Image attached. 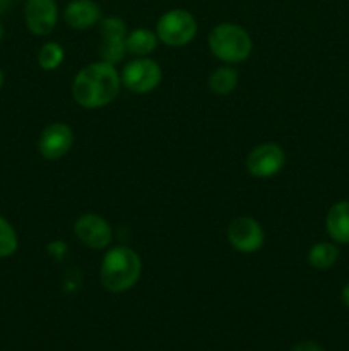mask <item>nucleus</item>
I'll return each mask as SVG.
<instances>
[{
	"label": "nucleus",
	"instance_id": "10",
	"mask_svg": "<svg viewBox=\"0 0 349 351\" xmlns=\"http://www.w3.org/2000/svg\"><path fill=\"white\" fill-rule=\"evenodd\" d=\"M27 29L36 36H47L58 21V5L55 0H27L24 9Z\"/></svg>",
	"mask_w": 349,
	"mask_h": 351
},
{
	"label": "nucleus",
	"instance_id": "22",
	"mask_svg": "<svg viewBox=\"0 0 349 351\" xmlns=\"http://www.w3.org/2000/svg\"><path fill=\"white\" fill-rule=\"evenodd\" d=\"M3 82H5V75H3V71H2V69H0V89H2Z\"/></svg>",
	"mask_w": 349,
	"mask_h": 351
},
{
	"label": "nucleus",
	"instance_id": "3",
	"mask_svg": "<svg viewBox=\"0 0 349 351\" xmlns=\"http://www.w3.org/2000/svg\"><path fill=\"white\" fill-rule=\"evenodd\" d=\"M209 50L228 65L242 64L253 50L248 31L233 23H221L209 33Z\"/></svg>",
	"mask_w": 349,
	"mask_h": 351
},
{
	"label": "nucleus",
	"instance_id": "12",
	"mask_svg": "<svg viewBox=\"0 0 349 351\" xmlns=\"http://www.w3.org/2000/svg\"><path fill=\"white\" fill-rule=\"evenodd\" d=\"M325 230L335 243H349V201H339L328 209Z\"/></svg>",
	"mask_w": 349,
	"mask_h": 351
},
{
	"label": "nucleus",
	"instance_id": "1",
	"mask_svg": "<svg viewBox=\"0 0 349 351\" xmlns=\"http://www.w3.org/2000/svg\"><path fill=\"white\" fill-rule=\"evenodd\" d=\"M122 79L116 65L94 62L86 65L72 81V98L86 110H98L109 105L118 96Z\"/></svg>",
	"mask_w": 349,
	"mask_h": 351
},
{
	"label": "nucleus",
	"instance_id": "2",
	"mask_svg": "<svg viewBox=\"0 0 349 351\" xmlns=\"http://www.w3.org/2000/svg\"><path fill=\"white\" fill-rule=\"evenodd\" d=\"M140 274H142V259L130 247H112L103 256L99 280L103 288L112 293H125L132 290L139 283Z\"/></svg>",
	"mask_w": 349,
	"mask_h": 351
},
{
	"label": "nucleus",
	"instance_id": "13",
	"mask_svg": "<svg viewBox=\"0 0 349 351\" xmlns=\"http://www.w3.org/2000/svg\"><path fill=\"white\" fill-rule=\"evenodd\" d=\"M159 38L156 31H151L147 27H137L127 34V53H132L135 57H149L157 48Z\"/></svg>",
	"mask_w": 349,
	"mask_h": 351
},
{
	"label": "nucleus",
	"instance_id": "6",
	"mask_svg": "<svg viewBox=\"0 0 349 351\" xmlns=\"http://www.w3.org/2000/svg\"><path fill=\"white\" fill-rule=\"evenodd\" d=\"M229 245L242 254H253L262 249L266 233L262 225L252 216H236L226 230Z\"/></svg>",
	"mask_w": 349,
	"mask_h": 351
},
{
	"label": "nucleus",
	"instance_id": "11",
	"mask_svg": "<svg viewBox=\"0 0 349 351\" xmlns=\"http://www.w3.org/2000/svg\"><path fill=\"white\" fill-rule=\"evenodd\" d=\"M64 19L75 31L91 29L103 19L101 7L94 0H72L65 7Z\"/></svg>",
	"mask_w": 349,
	"mask_h": 351
},
{
	"label": "nucleus",
	"instance_id": "9",
	"mask_svg": "<svg viewBox=\"0 0 349 351\" xmlns=\"http://www.w3.org/2000/svg\"><path fill=\"white\" fill-rule=\"evenodd\" d=\"M74 146V130L64 122H53L44 127L38 139V151L48 161L64 158Z\"/></svg>",
	"mask_w": 349,
	"mask_h": 351
},
{
	"label": "nucleus",
	"instance_id": "7",
	"mask_svg": "<svg viewBox=\"0 0 349 351\" xmlns=\"http://www.w3.org/2000/svg\"><path fill=\"white\" fill-rule=\"evenodd\" d=\"M246 170L255 178H272L286 165V153L277 143H262L246 156Z\"/></svg>",
	"mask_w": 349,
	"mask_h": 351
},
{
	"label": "nucleus",
	"instance_id": "5",
	"mask_svg": "<svg viewBox=\"0 0 349 351\" xmlns=\"http://www.w3.org/2000/svg\"><path fill=\"white\" fill-rule=\"evenodd\" d=\"M120 79H122V86H125L133 95H147L161 84L163 71L153 58L137 57L123 67Z\"/></svg>",
	"mask_w": 349,
	"mask_h": 351
},
{
	"label": "nucleus",
	"instance_id": "20",
	"mask_svg": "<svg viewBox=\"0 0 349 351\" xmlns=\"http://www.w3.org/2000/svg\"><path fill=\"white\" fill-rule=\"evenodd\" d=\"M341 298H342V304L346 305V307L349 308V283L346 285L344 288H342V293H341Z\"/></svg>",
	"mask_w": 349,
	"mask_h": 351
},
{
	"label": "nucleus",
	"instance_id": "23",
	"mask_svg": "<svg viewBox=\"0 0 349 351\" xmlns=\"http://www.w3.org/2000/svg\"><path fill=\"white\" fill-rule=\"evenodd\" d=\"M2 38H3V26L0 24V41H2Z\"/></svg>",
	"mask_w": 349,
	"mask_h": 351
},
{
	"label": "nucleus",
	"instance_id": "21",
	"mask_svg": "<svg viewBox=\"0 0 349 351\" xmlns=\"http://www.w3.org/2000/svg\"><path fill=\"white\" fill-rule=\"evenodd\" d=\"M10 7V0H0V16L5 14Z\"/></svg>",
	"mask_w": 349,
	"mask_h": 351
},
{
	"label": "nucleus",
	"instance_id": "15",
	"mask_svg": "<svg viewBox=\"0 0 349 351\" xmlns=\"http://www.w3.org/2000/svg\"><path fill=\"white\" fill-rule=\"evenodd\" d=\"M240 74L231 65H221L209 75V89L218 96H228L238 88Z\"/></svg>",
	"mask_w": 349,
	"mask_h": 351
},
{
	"label": "nucleus",
	"instance_id": "19",
	"mask_svg": "<svg viewBox=\"0 0 349 351\" xmlns=\"http://www.w3.org/2000/svg\"><path fill=\"white\" fill-rule=\"evenodd\" d=\"M293 351H325V350L322 348V346L318 345L317 341H311V339H305V341L296 343V345L293 346Z\"/></svg>",
	"mask_w": 349,
	"mask_h": 351
},
{
	"label": "nucleus",
	"instance_id": "18",
	"mask_svg": "<svg viewBox=\"0 0 349 351\" xmlns=\"http://www.w3.org/2000/svg\"><path fill=\"white\" fill-rule=\"evenodd\" d=\"M125 53V40H105V38H101V41H99V58L103 62L116 65L123 60Z\"/></svg>",
	"mask_w": 349,
	"mask_h": 351
},
{
	"label": "nucleus",
	"instance_id": "4",
	"mask_svg": "<svg viewBox=\"0 0 349 351\" xmlns=\"http://www.w3.org/2000/svg\"><path fill=\"white\" fill-rule=\"evenodd\" d=\"M197 19L185 9H171L156 23V34L168 47H185L197 36Z\"/></svg>",
	"mask_w": 349,
	"mask_h": 351
},
{
	"label": "nucleus",
	"instance_id": "8",
	"mask_svg": "<svg viewBox=\"0 0 349 351\" xmlns=\"http://www.w3.org/2000/svg\"><path fill=\"white\" fill-rule=\"evenodd\" d=\"M74 233L82 245L92 250L108 249L113 240L112 225L96 213H84L74 223Z\"/></svg>",
	"mask_w": 349,
	"mask_h": 351
},
{
	"label": "nucleus",
	"instance_id": "16",
	"mask_svg": "<svg viewBox=\"0 0 349 351\" xmlns=\"http://www.w3.org/2000/svg\"><path fill=\"white\" fill-rule=\"evenodd\" d=\"M65 58V50L57 41H47L38 51V65L43 71H57Z\"/></svg>",
	"mask_w": 349,
	"mask_h": 351
},
{
	"label": "nucleus",
	"instance_id": "14",
	"mask_svg": "<svg viewBox=\"0 0 349 351\" xmlns=\"http://www.w3.org/2000/svg\"><path fill=\"white\" fill-rule=\"evenodd\" d=\"M339 247L332 242H317L315 245L310 247L307 254V261L313 269L325 271L331 269L335 263L339 261Z\"/></svg>",
	"mask_w": 349,
	"mask_h": 351
},
{
	"label": "nucleus",
	"instance_id": "17",
	"mask_svg": "<svg viewBox=\"0 0 349 351\" xmlns=\"http://www.w3.org/2000/svg\"><path fill=\"white\" fill-rule=\"evenodd\" d=\"M19 247V237H17L14 226L0 216V259L12 257Z\"/></svg>",
	"mask_w": 349,
	"mask_h": 351
}]
</instances>
